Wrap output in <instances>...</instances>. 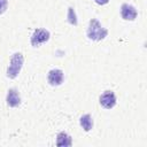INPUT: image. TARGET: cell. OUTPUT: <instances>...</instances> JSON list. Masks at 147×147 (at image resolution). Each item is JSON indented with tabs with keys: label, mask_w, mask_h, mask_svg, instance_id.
<instances>
[{
	"label": "cell",
	"mask_w": 147,
	"mask_h": 147,
	"mask_svg": "<svg viewBox=\"0 0 147 147\" xmlns=\"http://www.w3.org/2000/svg\"><path fill=\"white\" fill-rule=\"evenodd\" d=\"M51 34H49V31H47L46 29H37L33 31V33L31 34V38H30V41H31V45L33 47H38L40 46L41 44L48 41Z\"/></svg>",
	"instance_id": "3957f363"
},
{
	"label": "cell",
	"mask_w": 147,
	"mask_h": 147,
	"mask_svg": "<svg viewBox=\"0 0 147 147\" xmlns=\"http://www.w3.org/2000/svg\"><path fill=\"white\" fill-rule=\"evenodd\" d=\"M23 62H24V57H23L22 53H20V52L14 53L10 57V63L7 68V72H6L7 77L10 79L16 78L23 67Z\"/></svg>",
	"instance_id": "7a4b0ae2"
},
{
	"label": "cell",
	"mask_w": 147,
	"mask_h": 147,
	"mask_svg": "<svg viewBox=\"0 0 147 147\" xmlns=\"http://www.w3.org/2000/svg\"><path fill=\"white\" fill-rule=\"evenodd\" d=\"M8 7V0H0V15H2Z\"/></svg>",
	"instance_id": "8fae6325"
},
{
	"label": "cell",
	"mask_w": 147,
	"mask_h": 147,
	"mask_svg": "<svg viewBox=\"0 0 147 147\" xmlns=\"http://www.w3.org/2000/svg\"><path fill=\"white\" fill-rule=\"evenodd\" d=\"M6 101H7V105L11 108H15V107H18L20 103H21V96H20V93L17 92L16 88H9L8 90V93H7V96H6Z\"/></svg>",
	"instance_id": "52a82bcc"
},
{
	"label": "cell",
	"mask_w": 147,
	"mask_h": 147,
	"mask_svg": "<svg viewBox=\"0 0 147 147\" xmlns=\"http://www.w3.org/2000/svg\"><path fill=\"white\" fill-rule=\"evenodd\" d=\"M86 33H87L88 39L94 40V41H99V40H102V39H105L107 37L108 30L106 28H103L101 25V23L96 18H92L90 21V23H88Z\"/></svg>",
	"instance_id": "6da1fadb"
},
{
	"label": "cell",
	"mask_w": 147,
	"mask_h": 147,
	"mask_svg": "<svg viewBox=\"0 0 147 147\" xmlns=\"http://www.w3.org/2000/svg\"><path fill=\"white\" fill-rule=\"evenodd\" d=\"M68 21L72 25H77V23H78L77 17H76V13H75L72 7H69V9H68Z\"/></svg>",
	"instance_id": "30bf717a"
},
{
	"label": "cell",
	"mask_w": 147,
	"mask_h": 147,
	"mask_svg": "<svg viewBox=\"0 0 147 147\" xmlns=\"http://www.w3.org/2000/svg\"><path fill=\"white\" fill-rule=\"evenodd\" d=\"M98 5H101V6H103V5H106V3H108L109 2V0H94Z\"/></svg>",
	"instance_id": "7c38bea8"
},
{
	"label": "cell",
	"mask_w": 147,
	"mask_h": 147,
	"mask_svg": "<svg viewBox=\"0 0 147 147\" xmlns=\"http://www.w3.org/2000/svg\"><path fill=\"white\" fill-rule=\"evenodd\" d=\"M121 15H122V18L125 21H134L138 13L133 6L129 3H123L121 7Z\"/></svg>",
	"instance_id": "8992f818"
},
{
	"label": "cell",
	"mask_w": 147,
	"mask_h": 147,
	"mask_svg": "<svg viewBox=\"0 0 147 147\" xmlns=\"http://www.w3.org/2000/svg\"><path fill=\"white\" fill-rule=\"evenodd\" d=\"M64 74L61 69H52L47 75V80L52 86H59L63 83Z\"/></svg>",
	"instance_id": "5b68a950"
},
{
	"label": "cell",
	"mask_w": 147,
	"mask_h": 147,
	"mask_svg": "<svg viewBox=\"0 0 147 147\" xmlns=\"http://www.w3.org/2000/svg\"><path fill=\"white\" fill-rule=\"evenodd\" d=\"M56 145L57 146H71L72 145L71 137L65 132H60L56 137Z\"/></svg>",
	"instance_id": "ba28073f"
},
{
	"label": "cell",
	"mask_w": 147,
	"mask_h": 147,
	"mask_svg": "<svg viewBox=\"0 0 147 147\" xmlns=\"http://www.w3.org/2000/svg\"><path fill=\"white\" fill-rule=\"evenodd\" d=\"M79 124H80V126L84 129V131H90L92 127H93V119H92V117H91V115H88V114H85V115H83L80 118H79Z\"/></svg>",
	"instance_id": "9c48e42d"
},
{
	"label": "cell",
	"mask_w": 147,
	"mask_h": 147,
	"mask_svg": "<svg viewBox=\"0 0 147 147\" xmlns=\"http://www.w3.org/2000/svg\"><path fill=\"white\" fill-rule=\"evenodd\" d=\"M100 105L106 109H111L116 105V95L113 91H106L100 95Z\"/></svg>",
	"instance_id": "277c9868"
}]
</instances>
